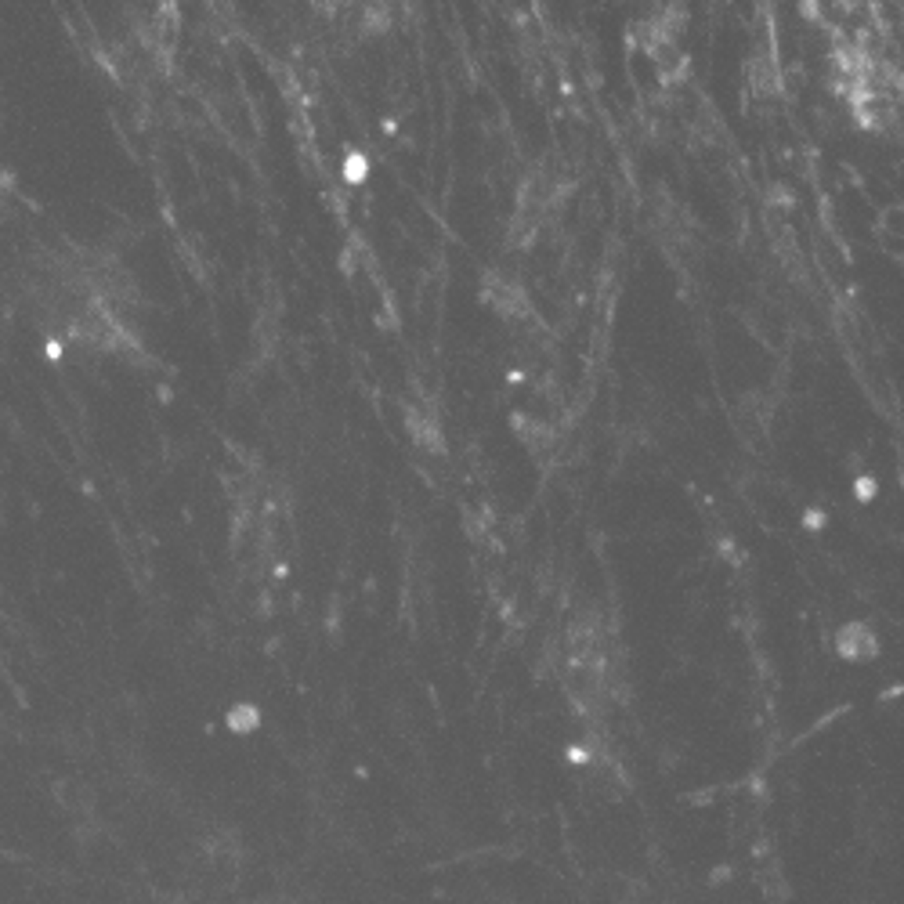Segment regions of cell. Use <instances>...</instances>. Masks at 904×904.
Wrapping results in <instances>:
<instances>
[{
  "label": "cell",
  "mask_w": 904,
  "mask_h": 904,
  "mask_svg": "<svg viewBox=\"0 0 904 904\" xmlns=\"http://www.w3.org/2000/svg\"><path fill=\"white\" fill-rule=\"evenodd\" d=\"M836 651L846 662H872V659H879V637H875V629L861 619L843 622L839 633H836Z\"/></svg>",
  "instance_id": "obj_1"
},
{
  "label": "cell",
  "mask_w": 904,
  "mask_h": 904,
  "mask_svg": "<svg viewBox=\"0 0 904 904\" xmlns=\"http://www.w3.org/2000/svg\"><path fill=\"white\" fill-rule=\"evenodd\" d=\"M366 177H369V159H366V152L351 149L348 156H344V185H366Z\"/></svg>",
  "instance_id": "obj_2"
},
{
  "label": "cell",
  "mask_w": 904,
  "mask_h": 904,
  "mask_svg": "<svg viewBox=\"0 0 904 904\" xmlns=\"http://www.w3.org/2000/svg\"><path fill=\"white\" fill-rule=\"evenodd\" d=\"M257 723H261V709H257V705H235V709L228 713V727H232L235 734H250Z\"/></svg>",
  "instance_id": "obj_3"
},
{
  "label": "cell",
  "mask_w": 904,
  "mask_h": 904,
  "mask_svg": "<svg viewBox=\"0 0 904 904\" xmlns=\"http://www.w3.org/2000/svg\"><path fill=\"white\" fill-rule=\"evenodd\" d=\"M875 492H879V481H875V474H868V470H864V474H857V478H854V499H857V503H872V499H875Z\"/></svg>",
  "instance_id": "obj_4"
},
{
  "label": "cell",
  "mask_w": 904,
  "mask_h": 904,
  "mask_svg": "<svg viewBox=\"0 0 904 904\" xmlns=\"http://www.w3.org/2000/svg\"><path fill=\"white\" fill-rule=\"evenodd\" d=\"M825 524H828V514L821 510V506H807V510H803V528L807 532H825Z\"/></svg>",
  "instance_id": "obj_5"
},
{
  "label": "cell",
  "mask_w": 904,
  "mask_h": 904,
  "mask_svg": "<svg viewBox=\"0 0 904 904\" xmlns=\"http://www.w3.org/2000/svg\"><path fill=\"white\" fill-rule=\"evenodd\" d=\"M387 22H391L387 11H369V15H366V29H376V33H380V29H387Z\"/></svg>",
  "instance_id": "obj_6"
},
{
  "label": "cell",
  "mask_w": 904,
  "mask_h": 904,
  "mask_svg": "<svg viewBox=\"0 0 904 904\" xmlns=\"http://www.w3.org/2000/svg\"><path fill=\"white\" fill-rule=\"evenodd\" d=\"M568 759H572L575 767H586V764H590V749H586V745H568Z\"/></svg>",
  "instance_id": "obj_7"
},
{
  "label": "cell",
  "mask_w": 904,
  "mask_h": 904,
  "mask_svg": "<svg viewBox=\"0 0 904 904\" xmlns=\"http://www.w3.org/2000/svg\"><path fill=\"white\" fill-rule=\"evenodd\" d=\"M709 879H713V886H720V882H727V879H731V868H727V864H723V868H716V872H713Z\"/></svg>",
  "instance_id": "obj_8"
},
{
  "label": "cell",
  "mask_w": 904,
  "mask_h": 904,
  "mask_svg": "<svg viewBox=\"0 0 904 904\" xmlns=\"http://www.w3.org/2000/svg\"><path fill=\"white\" fill-rule=\"evenodd\" d=\"M901 488H904V470H901Z\"/></svg>",
  "instance_id": "obj_9"
}]
</instances>
